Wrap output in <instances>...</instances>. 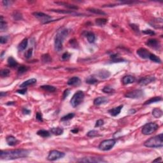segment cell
Listing matches in <instances>:
<instances>
[{
  "label": "cell",
  "instance_id": "cell-1",
  "mask_svg": "<svg viewBox=\"0 0 163 163\" xmlns=\"http://www.w3.org/2000/svg\"><path fill=\"white\" fill-rule=\"evenodd\" d=\"M29 153V152L26 149L1 150L0 157L2 160H14L28 157Z\"/></svg>",
  "mask_w": 163,
  "mask_h": 163
},
{
  "label": "cell",
  "instance_id": "cell-2",
  "mask_svg": "<svg viewBox=\"0 0 163 163\" xmlns=\"http://www.w3.org/2000/svg\"><path fill=\"white\" fill-rule=\"evenodd\" d=\"M68 35V31L66 29H62L58 32L54 40V46L57 52H60L62 50V43Z\"/></svg>",
  "mask_w": 163,
  "mask_h": 163
},
{
  "label": "cell",
  "instance_id": "cell-3",
  "mask_svg": "<svg viewBox=\"0 0 163 163\" xmlns=\"http://www.w3.org/2000/svg\"><path fill=\"white\" fill-rule=\"evenodd\" d=\"M163 135L160 134L150 138L144 143V145L149 148H161L163 146Z\"/></svg>",
  "mask_w": 163,
  "mask_h": 163
},
{
  "label": "cell",
  "instance_id": "cell-4",
  "mask_svg": "<svg viewBox=\"0 0 163 163\" xmlns=\"http://www.w3.org/2000/svg\"><path fill=\"white\" fill-rule=\"evenodd\" d=\"M84 97H85V94H84V92L82 91H78V92H76L70 100V103H71L72 107L75 108L80 105L84 101Z\"/></svg>",
  "mask_w": 163,
  "mask_h": 163
},
{
  "label": "cell",
  "instance_id": "cell-5",
  "mask_svg": "<svg viewBox=\"0 0 163 163\" xmlns=\"http://www.w3.org/2000/svg\"><path fill=\"white\" fill-rule=\"evenodd\" d=\"M159 128V125L155 122H149L146 124L142 127V133L145 135H150L157 131Z\"/></svg>",
  "mask_w": 163,
  "mask_h": 163
},
{
  "label": "cell",
  "instance_id": "cell-6",
  "mask_svg": "<svg viewBox=\"0 0 163 163\" xmlns=\"http://www.w3.org/2000/svg\"><path fill=\"white\" fill-rule=\"evenodd\" d=\"M116 141L113 139L106 140L103 141L99 145V149L103 151H108L111 150L115 145Z\"/></svg>",
  "mask_w": 163,
  "mask_h": 163
},
{
  "label": "cell",
  "instance_id": "cell-7",
  "mask_svg": "<svg viewBox=\"0 0 163 163\" xmlns=\"http://www.w3.org/2000/svg\"><path fill=\"white\" fill-rule=\"evenodd\" d=\"M144 96V92L140 89H136L127 92L125 94V97L131 99H140Z\"/></svg>",
  "mask_w": 163,
  "mask_h": 163
},
{
  "label": "cell",
  "instance_id": "cell-8",
  "mask_svg": "<svg viewBox=\"0 0 163 163\" xmlns=\"http://www.w3.org/2000/svg\"><path fill=\"white\" fill-rule=\"evenodd\" d=\"M64 153L58 151V150H51L48 153V156L47 157V159L50 161H54L56 160L62 158L64 157Z\"/></svg>",
  "mask_w": 163,
  "mask_h": 163
},
{
  "label": "cell",
  "instance_id": "cell-9",
  "mask_svg": "<svg viewBox=\"0 0 163 163\" xmlns=\"http://www.w3.org/2000/svg\"><path fill=\"white\" fill-rule=\"evenodd\" d=\"M34 16L35 17H36L37 19H38L39 20H40L41 21L43 22V24H46V23L50 22V20L52 19V17L48 15L45 14V13H43V12H34L32 13Z\"/></svg>",
  "mask_w": 163,
  "mask_h": 163
},
{
  "label": "cell",
  "instance_id": "cell-10",
  "mask_svg": "<svg viewBox=\"0 0 163 163\" xmlns=\"http://www.w3.org/2000/svg\"><path fill=\"white\" fill-rule=\"evenodd\" d=\"M146 45L153 49H159L161 48V43L156 39H149L146 42Z\"/></svg>",
  "mask_w": 163,
  "mask_h": 163
},
{
  "label": "cell",
  "instance_id": "cell-11",
  "mask_svg": "<svg viewBox=\"0 0 163 163\" xmlns=\"http://www.w3.org/2000/svg\"><path fill=\"white\" fill-rule=\"evenodd\" d=\"M155 80H156V78L153 76H146L141 78L138 82V84L141 85H145L153 82Z\"/></svg>",
  "mask_w": 163,
  "mask_h": 163
},
{
  "label": "cell",
  "instance_id": "cell-12",
  "mask_svg": "<svg viewBox=\"0 0 163 163\" xmlns=\"http://www.w3.org/2000/svg\"><path fill=\"white\" fill-rule=\"evenodd\" d=\"M136 53L138 55V56H139L140 58H142V59H148L150 54V52L145 48H139V49L137 51Z\"/></svg>",
  "mask_w": 163,
  "mask_h": 163
},
{
  "label": "cell",
  "instance_id": "cell-13",
  "mask_svg": "<svg viewBox=\"0 0 163 163\" xmlns=\"http://www.w3.org/2000/svg\"><path fill=\"white\" fill-rule=\"evenodd\" d=\"M104 160L101 158H97V157H84L78 161V162H104Z\"/></svg>",
  "mask_w": 163,
  "mask_h": 163
},
{
  "label": "cell",
  "instance_id": "cell-14",
  "mask_svg": "<svg viewBox=\"0 0 163 163\" xmlns=\"http://www.w3.org/2000/svg\"><path fill=\"white\" fill-rule=\"evenodd\" d=\"M51 12H56V13H64V14H70L71 15H75V16H82L84 14H81V13H77V12H74L73 10H54V9H52L50 10Z\"/></svg>",
  "mask_w": 163,
  "mask_h": 163
},
{
  "label": "cell",
  "instance_id": "cell-15",
  "mask_svg": "<svg viewBox=\"0 0 163 163\" xmlns=\"http://www.w3.org/2000/svg\"><path fill=\"white\" fill-rule=\"evenodd\" d=\"M6 143L9 146H15L18 143L19 141L13 136H8L6 138Z\"/></svg>",
  "mask_w": 163,
  "mask_h": 163
},
{
  "label": "cell",
  "instance_id": "cell-16",
  "mask_svg": "<svg viewBox=\"0 0 163 163\" xmlns=\"http://www.w3.org/2000/svg\"><path fill=\"white\" fill-rule=\"evenodd\" d=\"M122 108H123V105H120L119 106V107H115V108L109 110H108V113H109L112 116L116 117L120 113V112H121V110Z\"/></svg>",
  "mask_w": 163,
  "mask_h": 163
},
{
  "label": "cell",
  "instance_id": "cell-17",
  "mask_svg": "<svg viewBox=\"0 0 163 163\" xmlns=\"http://www.w3.org/2000/svg\"><path fill=\"white\" fill-rule=\"evenodd\" d=\"M152 23L150 22V25L152 26L153 27V28H156V29H162V19L161 18H158V19H156L154 20H152Z\"/></svg>",
  "mask_w": 163,
  "mask_h": 163
},
{
  "label": "cell",
  "instance_id": "cell-18",
  "mask_svg": "<svg viewBox=\"0 0 163 163\" xmlns=\"http://www.w3.org/2000/svg\"><path fill=\"white\" fill-rule=\"evenodd\" d=\"M108 99L106 97H98L94 100V104L96 106L101 105L104 103H108Z\"/></svg>",
  "mask_w": 163,
  "mask_h": 163
},
{
  "label": "cell",
  "instance_id": "cell-19",
  "mask_svg": "<svg viewBox=\"0 0 163 163\" xmlns=\"http://www.w3.org/2000/svg\"><path fill=\"white\" fill-rule=\"evenodd\" d=\"M135 81V78L131 75H127L124 77L122 78V83L124 85H127V84H133Z\"/></svg>",
  "mask_w": 163,
  "mask_h": 163
},
{
  "label": "cell",
  "instance_id": "cell-20",
  "mask_svg": "<svg viewBox=\"0 0 163 163\" xmlns=\"http://www.w3.org/2000/svg\"><path fill=\"white\" fill-rule=\"evenodd\" d=\"M55 3L58 4V5H62V6H65L66 7L67 9H70L71 10H78V7L76 5H71V4H69L67 3H64V2H55Z\"/></svg>",
  "mask_w": 163,
  "mask_h": 163
},
{
  "label": "cell",
  "instance_id": "cell-21",
  "mask_svg": "<svg viewBox=\"0 0 163 163\" xmlns=\"http://www.w3.org/2000/svg\"><path fill=\"white\" fill-rule=\"evenodd\" d=\"M81 81L78 77H74L70 78L68 81V84L69 85H78L80 84Z\"/></svg>",
  "mask_w": 163,
  "mask_h": 163
},
{
  "label": "cell",
  "instance_id": "cell-22",
  "mask_svg": "<svg viewBox=\"0 0 163 163\" xmlns=\"http://www.w3.org/2000/svg\"><path fill=\"white\" fill-rule=\"evenodd\" d=\"M36 83V79L35 78H31V79L28 80L24 82L21 85H20V87L21 88H26V87L29 86V85H34Z\"/></svg>",
  "mask_w": 163,
  "mask_h": 163
},
{
  "label": "cell",
  "instance_id": "cell-23",
  "mask_svg": "<svg viewBox=\"0 0 163 163\" xmlns=\"http://www.w3.org/2000/svg\"><path fill=\"white\" fill-rule=\"evenodd\" d=\"M97 75L100 78L102 79H106V78H108L110 76V73L108 71V70H102L101 71H99L97 73Z\"/></svg>",
  "mask_w": 163,
  "mask_h": 163
},
{
  "label": "cell",
  "instance_id": "cell-24",
  "mask_svg": "<svg viewBox=\"0 0 163 163\" xmlns=\"http://www.w3.org/2000/svg\"><path fill=\"white\" fill-rule=\"evenodd\" d=\"M28 44V38H24V40L22 41L19 43L18 46V50L19 51H23L26 48Z\"/></svg>",
  "mask_w": 163,
  "mask_h": 163
},
{
  "label": "cell",
  "instance_id": "cell-25",
  "mask_svg": "<svg viewBox=\"0 0 163 163\" xmlns=\"http://www.w3.org/2000/svg\"><path fill=\"white\" fill-rule=\"evenodd\" d=\"M51 132L53 134L56 136H59L62 134L64 132V129L61 127H52V128L51 129Z\"/></svg>",
  "mask_w": 163,
  "mask_h": 163
},
{
  "label": "cell",
  "instance_id": "cell-26",
  "mask_svg": "<svg viewBox=\"0 0 163 163\" xmlns=\"http://www.w3.org/2000/svg\"><path fill=\"white\" fill-rule=\"evenodd\" d=\"M8 65L11 68H15L18 66V62L12 57H9L8 58Z\"/></svg>",
  "mask_w": 163,
  "mask_h": 163
},
{
  "label": "cell",
  "instance_id": "cell-27",
  "mask_svg": "<svg viewBox=\"0 0 163 163\" xmlns=\"http://www.w3.org/2000/svg\"><path fill=\"white\" fill-rule=\"evenodd\" d=\"M7 23L3 19V16L0 17V30L1 31H5L7 29Z\"/></svg>",
  "mask_w": 163,
  "mask_h": 163
},
{
  "label": "cell",
  "instance_id": "cell-28",
  "mask_svg": "<svg viewBox=\"0 0 163 163\" xmlns=\"http://www.w3.org/2000/svg\"><path fill=\"white\" fill-rule=\"evenodd\" d=\"M41 89H43L44 91H46L47 92H54L56 90V88L55 87L52 86V85H42L40 87Z\"/></svg>",
  "mask_w": 163,
  "mask_h": 163
},
{
  "label": "cell",
  "instance_id": "cell-29",
  "mask_svg": "<svg viewBox=\"0 0 163 163\" xmlns=\"http://www.w3.org/2000/svg\"><path fill=\"white\" fill-rule=\"evenodd\" d=\"M152 115L156 118H161L163 115L162 110L157 108H154L152 110Z\"/></svg>",
  "mask_w": 163,
  "mask_h": 163
},
{
  "label": "cell",
  "instance_id": "cell-30",
  "mask_svg": "<svg viewBox=\"0 0 163 163\" xmlns=\"http://www.w3.org/2000/svg\"><path fill=\"white\" fill-rule=\"evenodd\" d=\"M88 12H91L92 13H94V14H97V15H105L106 13L104 12L103 11H102L100 9H94V8H90V9H87Z\"/></svg>",
  "mask_w": 163,
  "mask_h": 163
},
{
  "label": "cell",
  "instance_id": "cell-31",
  "mask_svg": "<svg viewBox=\"0 0 163 163\" xmlns=\"http://www.w3.org/2000/svg\"><path fill=\"white\" fill-rule=\"evenodd\" d=\"M86 37L87 38L88 42L89 43H92L95 42V40H96V36H95V35L92 32H87L86 34Z\"/></svg>",
  "mask_w": 163,
  "mask_h": 163
},
{
  "label": "cell",
  "instance_id": "cell-32",
  "mask_svg": "<svg viewBox=\"0 0 163 163\" xmlns=\"http://www.w3.org/2000/svg\"><path fill=\"white\" fill-rule=\"evenodd\" d=\"M161 101H162V97H152V98H150V100H147V101L144 103V104L146 105V104H152V103H156V102H159Z\"/></svg>",
  "mask_w": 163,
  "mask_h": 163
},
{
  "label": "cell",
  "instance_id": "cell-33",
  "mask_svg": "<svg viewBox=\"0 0 163 163\" xmlns=\"http://www.w3.org/2000/svg\"><path fill=\"white\" fill-rule=\"evenodd\" d=\"M37 134L40 136L43 137V138H47V137H49L51 136V133L48 132V131L43 129L39 130L37 132Z\"/></svg>",
  "mask_w": 163,
  "mask_h": 163
},
{
  "label": "cell",
  "instance_id": "cell-34",
  "mask_svg": "<svg viewBox=\"0 0 163 163\" xmlns=\"http://www.w3.org/2000/svg\"><path fill=\"white\" fill-rule=\"evenodd\" d=\"M149 59H150V60L153 62H156V63H161V60L159 57H157V55H155V54H152L150 53V55H149Z\"/></svg>",
  "mask_w": 163,
  "mask_h": 163
},
{
  "label": "cell",
  "instance_id": "cell-35",
  "mask_svg": "<svg viewBox=\"0 0 163 163\" xmlns=\"http://www.w3.org/2000/svg\"><path fill=\"white\" fill-rule=\"evenodd\" d=\"M85 82H86L87 84L93 85V84H96L97 82V80L94 77H93V76H90V77H89L87 78Z\"/></svg>",
  "mask_w": 163,
  "mask_h": 163
},
{
  "label": "cell",
  "instance_id": "cell-36",
  "mask_svg": "<svg viewBox=\"0 0 163 163\" xmlns=\"http://www.w3.org/2000/svg\"><path fill=\"white\" fill-rule=\"evenodd\" d=\"M74 117H75V113H68V114H67V115L62 117L61 118V121H67V120H71V119H73Z\"/></svg>",
  "mask_w": 163,
  "mask_h": 163
},
{
  "label": "cell",
  "instance_id": "cell-37",
  "mask_svg": "<svg viewBox=\"0 0 163 163\" xmlns=\"http://www.w3.org/2000/svg\"><path fill=\"white\" fill-rule=\"evenodd\" d=\"M13 19L15 20H20L22 19V13L20 12H18V11H15L12 14Z\"/></svg>",
  "mask_w": 163,
  "mask_h": 163
},
{
  "label": "cell",
  "instance_id": "cell-38",
  "mask_svg": "<svg viewBox=\"0 0 163 163\" xmlns=\"http://www.w3.org/2000/svg\"><path fill=\"white\" fill-rule=\"evenodd\" d=\"M42 60L43 62H44V63H48V62H51L52 58H51V57L50 56L49 54H44V55H42Z\"/></svg>",
  "mask_w": 163,
  "mask_h": 163
},
{
  "label": "cell",
  "instance_id": "cell-39",
  "mask_svg": "<svg viewBox=\"0 0 163 163\" xmlns=\"http://www.w3.org/2000/svg\"><path fill=\"white\" fill-rule=\"evenodd\" d=\"M107 22V20L106 19H97L96 20V24L99 26H103L105 25Z\"/></svg>",
  "mask_w": 163,
  "mask_h": 163
},
{
  "label": "cell",
  "instance_id": "cell-40",
  "mask_svg": "<svg viewBox=\"0 0 163 163\" xmlns=\"http://www.w3.org/2000/svg\"><path fill=\"white\" fill-rule=\"evenodd\" d=\"M103 92L106 94H112L115 92V90L110 86H105L103 89Z\"/></svg>",
  "mask_w": 163,
  "mask_h": 163
},
{
  "label": "cell",
  "instance_id": "cell-41",
  "mask_svg": "<svg viewBox=\"0 0 163 163\" xmlns=\"http://www.w3.org/2000/svg\"><path fill=\"white\" fill-rule=\"evenodd\" d=\"M28 68L27 67V66H19V68H18V70H17V71H18V74L19 75H22L23 74V73H26L27 71L28 70Z\"/></svg>",
  "mask_w": 163,
  "mask_h": 163
},
{
  "label": "cell",
  "instance_id": "cell-42",
  "mask_svg": "<svg viewBox=\"0 0 163 163\" xmlns=\"http://www.w3.org/2000/svg\"><path fill=\"white\" fill-rule=\"evenodd\" d=\"M10 70H8V69H3L0 72V75H1V77L4 78V77H6L10 75Z\"/></svg>",
  "mask_w": 163,
  "mask_h": 163
},
{
  "label": "cell",
  "instance_id": "cell-43",
  "mask_svg": "<svg viewBox=\"0 0 163 163\" xmlns=\"http://www.w3.org/2000/svg\"><path fill=\"white\" fill-rule=\"evenodd\" d=\"M87 135V136L91 137V138L96 137L97 136H100L98 134V132L97 131H96V130H92V131H89Z\"/></svg>",
  "mask_w": 163,
  "mask_h": 163
},
{
  "label": "cell",
  "instance_id": "cell-44",
  "mask_svg": "<svg viewBox=\"0 0 163 163\" xmlns=\"http://www.w3.org/2000/svg\"><path fill=\"white\" fill-rule=\"evenodd\" d=\"M32 55V48H29V50L26 51V52L25 53V58L26 59H29L31 58V57Z\"/></svg>",
  "mask_w": 163,
  "mask_h": 163
},
{
  "label": "cell",
  "instance_id": "cell-45",
  "mask_svg": "<svg viewBox=\"0 0 163 163\" xmlns=\"http://www.w3.org/2000/svg\"><path fill=\"white\" fill-rule=\"evenodd\" d=\"M71 56V54L68 52H66L64 53L62 55V60H68L69 58Z\"/></svg>",
  "mask_w": 163,
  "mask_h": 163
},
{
  "label": "cell",
  "instance_id": "cell-46",
  "mask_svg": "<svg viewBox=\"0 0 163 163\" xmlns=\"http://www.w3.org/2000/svg\"><path fill=\"white\" fill-rule=\"evenodd\" d=\"M130 26L131 28H132L133 30H134L135 32H140V29H139V26L136 24H130Z\"/></svg>",
  "mask_w": 163,
  "mask_h": 163
},
{
  "label": "cell",
  "instance_id": "cell-47",
  "mask_svg": "<svg viewBox=\"0 0 163 163\" xmlns=\"http://www.w3.org/2000/svg\"><path fill=\"white\" fill-rule=\"evenodd\" d=\"M70 93V89H66L63 92V95H62V99L64 100L66 97H67L68 96V95Z\"/></svg>",
  "mask_w": 163,
  "mask_h": 163
},
{
  "label": "cell",
  "instance_id": "cell-48",
  "mask_svg": "<svg viewBox=\"0 0 163 163\" xmlns=\"http://www.w3.org/2000/svg\"><path fill=\"white\" fill-rule=\"evenodd\" d=\"M103 124H104V121H103V120H102V119H99V120H97V121H96V124H95V127H100V126H103Z\"/></svg>",
  "mask_w": 163,
  "mask_h": 163
},
{
  "label": "cell",
  "instance_id": "cell-49",
  "mask_svg": "<svg viewBox=\"0 0 163 163\" xmlns=\"http://www.w3.org/2000/svg\"><path fill=\"white\" fill-rule=\"evenodd\" d=\"M143 32L145 35H155V32L152 30H150V29H146V30L143 31Z\"/></svg>",
  "mask_w": 163,
  "mask_h": 163
},
{
  "label": "cell",
  "instance_id": "cell-50",
  "mask_svg": "<svg viewBox=\"0 0 163 163\" xmlns=\"http://www.w3.org/2000/svg\"><path fill=\"white\" fill-rule=\"evenodd\" d=\"M8 41V37L7 36H1L0 37V43L1 44H4V43H6Z\"/></svg>",
  "mask_w": 163,
  "mask_h": 163
},
{
  "label": "cell",
  "instance_id": "cell-51",
  "mask_svg": "<svg viewBox=\"0 0 163 163\" xmlns=\"http://www.w3.org/2000/svg\"><path fill=\"white\" fill-rule=\"evenodd\" d=\"M36 118L38 121L40 122H43V118H42V115L40 113V112H37L36 113Z\"/></svg>",
  "mask_w": 163,
  "mask_h": 163
},
{
  "label": "cell",
  "instance_id": "cell-52",
  "mask_svg": "<svg viewBox=\"0 0 163 163\" xmlns=\"http://www.w3.org/2000/svg\"><path fill=\"white\" fill-rule=\"evenodd\" d=\"M2 3H3V4L4 6H6V7H7V6H10L11 3H12V1H3Z\"/></svg>",
  "mask_w": 163,
  "mask_h": 163
},
{
  "label": "cell",
  "instance_id": "cell-53",
  "mask_svg": "<svg viewBox=\"0 0 163 163\" xmlns=\"http://www.w3.org/2000/svg\"><path fill=\"white\" fill-rule=\"evenodd\" d=\"M27 91V89L26 88H23L21 90H17V92L19 94H24Z\"/></svg>",
  "mask_w": 163,
  "mask_h": 163
},
{
  "label": "cell",
  "instance_id": "cell-54",
  "mask_svg": "<svg viewBox=\"0 0 163 163\" xmlns=\"http://www.w3.org/2000/svg\"><path fill=\"white\" fill-rule=\"evenodd\" d=\"M31 111L29 110H28L27 108H23L22 109V113L24 115H29L30 114Z\"/></svg>",
  "mask_w": 163,
  "mask_h": 163
},
{
  "label": "cell",
  "instance_id": "cell-55",
  "mask_svg": "<svg viewBox=\"0 0 163 163\" xmlns=\"http://www.w3.org/2000/svg\"><path fill=\"white\" fill-rule=\"evenodd\" d=\"M161 161H162V158H161V157H158V158H157L156 159L153 160V162H161Z\"/></svg>",
  "mask_w": 163,
  "mask_h": 163
},
{
  "label": "cell",
  "instance_id": "cell-56",
  "mask_svg": "<svg viewBox=\"0 0 163 163\" xmlns=\"http://www.w3.org/2000/svg\"><path fill=\"white\" fill-rule=\"evenodd\" d=\"M6 94H7V93H6V92H0V96H1V97H3L4 96H6Z\"/></svg>",
  "mask_w": 163,
  "mask_h": 163
},
{
  "label": "cell",
  "instance_id": "cell-57",
  "mask_svg": "<svg viewBox=\"0 0 163 163\" xmlns=\"http://www.w3.org/2000/svg\"><path fill=\"white\" fill-rule=\"evenodd\" d=\"M15 104V102L14 101H9V103H6L7 105H13V104Z\"/></svg>",
  "mask_w": 163,
  "mask_h": 163
},
{
  "label": "cell",
  "instance_id": "cell-58",
  "mask_svg": "<svg viewBox=\"0 0 163 163\" xmlns=\"http://www.w3.org/2000/svg\"><path fill=\"white\" fill-rule=\"evenodd\" d=\"M71 132L73 133H77L78 132V129H74L72 130Z\"/></svg>",
  "mask_w": 163,
  "mask_h": 163
}]
</instances>
